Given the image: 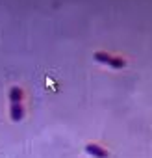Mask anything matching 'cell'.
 Instances as JSON below:
<instances>
[{
  "label": "cell",
  "instance_id": "5",
  "mask_svg": "<svg viewBox=\"0 0 152 158\" xmlns=\"http://www.w3.org/2000/svg\"><path fill=\"white\" fill-rule=\"evenodd\" d=\"M110 60H111V54H108V52H95V61H98V63H110Z\"/></svg>",
  "mask_w": 152,
  "mask_h": 158
},
{
  "label": "cell",
  "instance_id": "1",
  "mask_svg": "<svg viewBox=\"0 0 152 158\" xmlns=\"http://www.w3.org/2000/svg\"><path fill=\"white\" fill-rule=\"evenodd\" d=\"M86 152L91 154L93 158H108V151L102 149V147H98V145H95V143L86 145Z\"/></svg>",
  "mask_w": 152,
  "mask_h": 158
},
{
  "label": "cell",
  "instance_id": "3",
  "mask_svg": "<svg viewBox=\"0 0 152 158\" xmlns=\"http://www.w3.org/2000/svg\"><path fill=\"white\" fill-rule=\"evenodd\" d=\"M10 101H11V104L21 102L22 101V89L21 88H11L10 89Z\"/></svg>",
  "mask_w": 152,
  "mask_h": 158
},
{
  "label": "cell",
  "instance_id": "4",
  "mask_svg": "<svg viewBox=\"0 0 152 158\" xmlns=\"http://www.w3.org/2000/svg\"><path fill=\"white\" fill-rule=\"evenodd\" d=\"M111 69H122L124 65H126V61L122 60V58H119V56H111V60H110V63H108Z\"/></svg>",
  "mask_w": 152,
  "mask_h": 158
},
{
  "label": "cell",
  "instance_id": "2",
  "mask_svg": "<svg viewBox=\"0 0 152 158\" xmlns=\"http://www.w3.org/2000/svg\"><path fill=\"white\" fill-rule=\"evenodd\" d=\"M10 114H11V119H13V121H21V119H22V115H24V110H22L21 102H15V104H11V110H10Z\"/></svg>",
  "mask_w": 152,
  "mask_h": 158
}]
</instances>
